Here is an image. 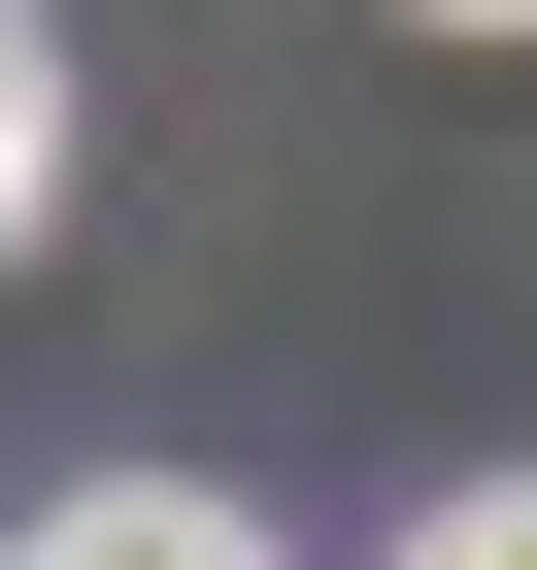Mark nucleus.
<instances>
[{
	"label": "nucleus",
	"instance_id": "1",
	"mask_svg": "<svg viewBox=\"0 0 537 570\" xmlns=\"http://www.w3.org/2000/svg\"><path fill=\"white\" fill-rule=\"evenodd\" d=\"M0 570H268V503H168V470H135V503H68V537H0Z\"/></svg>",
	"mask_w": 537,
	"mask_h": 570
},
{
	"label": "nucleus",
	"instance_id": "2",
	"mask_svg": "<svg viewBox=\"0 0 537 570\" xmlns=\"http://www.w3.org/2000/svg\"><path fill=\"white\" fill-rule=\"evenodd\" d=\"M35 235H68V35L0 0V268H35Z\"/></svg>",
	"mask_w": 537,
	"mask_h": 570
},
{
	"label": "nucleus",
	"instance_id": "3",
	"mask_svg": "<svg viewBox=\"0 0 537 570\" xmlns=\"http://www.w3.org/2000/svg\"><path fill=\"white\" fill-rule=\"evenodd\" d=\"M403 570H537V470H504V503H437V537H403Z\"/></svg>",
	"mask_w": 537,
	"mask_h": 570
},
{
	"label": "nucleus",
	"instance_id": "4",
	"mask_svg": "<svg viewBox=\"0 0 537 570\" xmlns=\"http://www.w3.org/2000/svg\"><path fill=\"white\" fill-rule=\"evenodd\" d=\"M437 35H537V0H437Z\"/></svg>",
	"mask_w": 537,
	"mask_h": 570
}]
</instances>
